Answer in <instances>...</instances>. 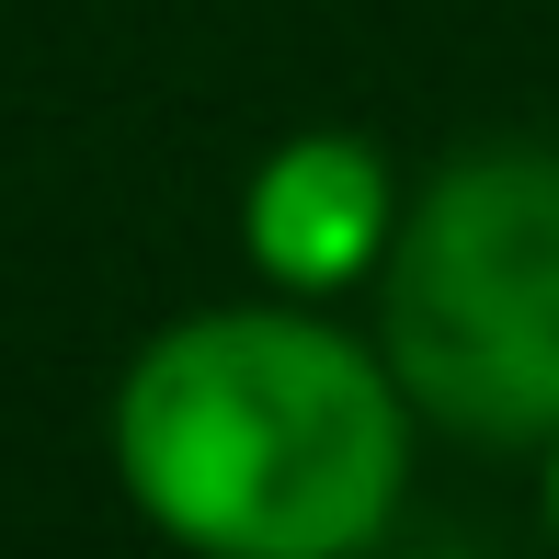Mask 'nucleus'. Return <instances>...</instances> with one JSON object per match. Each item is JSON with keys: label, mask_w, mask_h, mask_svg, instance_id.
Wrapping results in <instances>:
<instances>
[{"label": "nucleus", "mask_w": 559, "mask_h": 559, "mask_svg": "<svg viewBox=\"0 0 559 559\" xmlns=\"http://www.w3.org/2000/svg\"><path fill=\"white\" fill-rule=\"evenodd\" d=\"M400 171L377 138H354V126H309V138L263 148L240 183V251L251 274H263L274 297H297V309H320V297L343 286H377V263H389L400 240Z\"/></svg>", "instance_id": "obj_3"}, {"label": "nucleus", "mask_w": 559, "mask_h": 559, "mask_svg": "<svg viewBox=\"0 0 559 559\" xmlns=\"http://www.w3.org/2000/svg\"><path fill=\"white\" fill-rule=\"evenodd\" d=\"M389 354L297 297L160 320L115 377V479L183 559H366L412 491Z\"/></svg>", "instance_id": "obj_1"}, {"label": "nucleus", "mask_w": 559, "mask_h": 559, "mask_svg": "<svg viewBox=\"0 0 559 559\" xmlns=\"http://www.w3.org/2000/svg\"><path fill=\"white\" fill-rule=\"evenodd\" d=\"M537 456H548V479H537V502H548V537H559V435H548Z\"/></svg>", "instance_id": "obj_4"}, {"label": "nucleus", "mask_w": 559, "mask_h": 559, "mask_svg": "<svg viewBox=\"0 0 559 559\" xmlns=\"http://www.w3.org/2000/svg\"><path fill=\"white\" fill-rule=\"evenodd\" d=\"M377 354L435 435H559V148L491 138L423 171L377 263Z\"/></svg>", "instance_id": "obj_2"}]
</instances>
